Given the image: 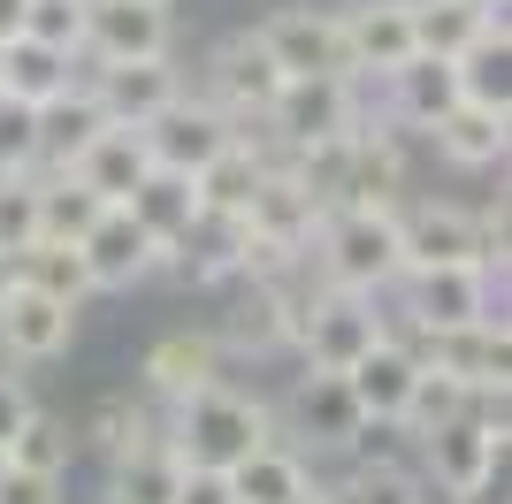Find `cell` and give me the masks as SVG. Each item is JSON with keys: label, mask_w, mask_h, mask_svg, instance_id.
<instances>
[{"label": "cell", "mask_w": 512, "mask_h": 504, "mask_svg": "<svg viewBox=\"0 0 512 504\" xmlns=\"http://www.w3.org/2000/svg\"><path fill=\"white\" fill-rule=\"evenodd\" d=\"M306 260L321 268V283H337V291H367L383 298L406 268V252H398V207H329L321 214L314 245Z\"/></svg>", "instance_id": "obj_1"}, {"label": "cell", "mask_w": 512, "mask_h": 504, "mask_svg": "<svg viewBox=\"0 0 512 504\" xmlns=\"http://www.w3.org/2000/svg\"><path fill=\"white\" fill-rule=\"evenodd\" d=\"M276 436V413L260 398H237L230 382H207V390H192V398H176V459L184 466H222L230 474L237 459H253L260 443Z\"/></svg>", "instance_id": "obj_2"}, {"label": "cell", "mask_w": 512, "mask_h": 504, "mask_svg": "<svg viewBox=\"0 0 512 504\" xmlns=\"http://www.w3.org/2000/svg\"><path fill=\"white\" fill-rule=\"evenodd\" d=\"M253 130V123H245ZM360 130V100H352V77H283V92L260 115V138L276 153L291 146H321V138H352Z\"/></svg>", "instance_id": "obj_3"}, {"label": "cell", "mask_w": 512, "mask_h": 504, "mask_svg": "<svg viewBox=\"0 0 512 504\" xmlns=\"http://www.w3.org/2000/svg\"><path fill=\"white\" fill-rule=\"evenodd\" d=\"M375 336H390V329H383V314H375V298H367V291L314 283V291H306V306H299V336H291V344L306 352V367L344 375V367H352Z\"/></svg>", "instance_id": "obj_4"}, {"label": "cell", "mask_w": 512, "mask_h": 504, "mask_svg": "<svg viewBox=\"0 0 512 504\" xmlns=\"http://www.w3.org/2000/svg\"><path fill=\"white\" fill-rule=\"evenodd\" d=\"M367 428L360 398H352V382L329 375V367H306L299 390H291V405H283V436H291V451H352Z\"/></svg>", "instance_id": "obj_5"}, {"label": "cell", "mask_w": 512, "mask_h": 504, "mask_svg": "<svg viewBox=\"0 0 512 504\" xmlns=\"http://www.w3.org/2000/svg\"><path fill=\"white\" fill-rule=\"evenodd\" d=\"M253 39L268 46V62H276L283 77H352L337 8H276Z\"/></svg>", "instance_id": "obj_6"}, {"label": "cell", "mask_w": 512, "mask_h": 504, "mask_svg": "<svg viewBox=\"0 0 512 504\" xmlns=\"http://www.w3.org/2000/svg\"><path fill=\"white\" fill-rule=\"evenodd\" d=\"M138 138H146L153 168H176V176H199V168L214 161V153L237 138V123L222 115L214 100H192V92H176L153 123H138Z\"/></svg>", "instance_id": "obj_7"}, {"label": "cell", "mask_w": 512, "mask_h": 504, "mask_svg": "<svg viewBox=\"0 0 512 504\" xmlns=\"http://www.w3.org/2000/svg\"><path fill=\"white\" fill-rule=\"evenodd\" d=\"M77 260H85L92 291H130V283H146V275L161 268V237H153L130 207H100L92 230L77 237Z\"/></svg>", "instance_id": "obj_8"}, {"label": "cell", "mask_w": 512, "mask_h": 504, "mask_svg": "<svg viewBox=\"0 0 512 504\" xmlns=\"http://www.w3.org/2000/svg\"><path fill=\"white\" fill-rule=\"evenodd\" d=\"M406 321L413 336H444L467 321H490V268H406Z\"/></svg>", "instance_id": "obj_9"}, {"label": "cell", "mask_w": 512, "mask_h": 504, "mask_svg": "<svg viewBox=\"0 0 512 504\" xmlns=\"http://www.w3.org/2000/svg\"><path fill=\"white\" fill-rule=\"evenodd\" d=\"M421 459H428V474H436L444 497H474V489L497 482V466H505V436L482 428L474 405H467L459 420H444V428H428V436H421Z\"/></svg>", "instance_id": "obj_10"}, {"label": "cell", "mask_w": 512, "mask_h": 504, "mask_svg": "<svg viewBox=\"0 0 512 504\" xmlns=\"http://www.w3.org/2000/svg\"><path fill=\"white\" fill-rule=\"evenodd\" d=\"M321 230V207H314V191L291 176L283 161H268V176H260V191L245 199V237L268 252H283V260H306V245H314Z\"/></svg>", "instance_id": "obj_11"}, {"label": "cell", "mask_w": 512, "mask_h": 504, "mask_svg": "<svg viewBox=\"0 0 512 504\" xmlns=\"http://www.w3.org/2000/svg\"><path fill=\"white\" fill-rule=\"evenodd\" d=\"M398 252H406V268H490V260H482L474 214L444 207V199H421V207L398 214ZM406 268H398V275H406Z\"/></svg>", "instance_id": "obj_12"}, {"label": "cell", "mask_w": 512, "mask_h": 504, "mask_svg": "<svg viewBox=\"0 0 512 504\" xmlns=\"http://www.w3.org/2000/svg\"><path fill=\"white\" fill-rule=\"evenodd\" d=\"M169 8L161 0H92L85 8V54L92 62H146V54H169Z\"/></svg>", "instance_id": "obj_13"}, {"label": "cell", "mask_w": 512, "mask_h": 504, "mask_svg": "<svg viewBox=\"0 0 512 504\" xmlns=\"http://www.w3.org/2000/svg\"><path fill=\"white\" fill-rule=\"evenodd\" d=\"M207 77H214V107H222V115H230L237 130H245V123H260V115H268V100L283 92V69L268 62V46H260L253 31H237V39H222V46H214Z\"/></svg>", "instance_id": "obj_14"}, {"label": "cell", "mask_w": 512, "mask_h": 504, "mask_svg": "<svg viewBox=\"0 0 512 504\" xmlns=\"http://www.w3.org/2000/svg\"><path fill=\"white\" fill-rule=\"evenodd\" d=\"M69 336H77V306H62V298L31 291L23 275H8V291H0V352L8 359H62Z\"/></svg>", "instance_id": "obj_15"}, {"label": "cell", "mask_w": 512, "mask_h": 504, "mask_svg": "<svg viewBox=\"0 0 512 504\" xmlns=\"http://www.w3.org/2000/svg\"><path fill=\"white\" fill-rule=\"evenodd\" d=\"M184 92V77L169 69V54H146V62H92V100H100L107 123H153L161 107Z\"/></svg>", "instance_id": "obj_16"}, {"label": "cell", "mask_w": 512, "mask_h": 504, "mask_svg": "<svg viewBox=\"0 0 512 504\" xmlns=\"http://www.w3.org/2000/svg\"><path fill=\"white\" fill-rule=\"evenodd\" d=\"M337 23H344L352 77H390L413 54V0H352Z\"/></svg>", "instance_id": "obj_17"}, {"label": "cell", "mask_w": 512, "mask_h": 504, "mask_svg": "<svg viewBox=\"0 0 512 504\" xmlns=\"http://www.w3.org/2000/svg\"><path fill=\"white\" fill-rule=\"evenodd\" d=\"M413 375H421V352H413V344H398V336H375V344L344 367L352 398H360V413L375 420V428H398V420H406Z\"/></svg>", "instance_id": "obj_18"}, {"label": "cell", "mask_w": 512, "mask_h": 504, "mask_svg": "<svg viewBox=\"0 0 512 504\" xmlns=\"http://www.w3.org/2000/svg\"><path fill=\"white\" fill-rule=\"evenodd\" d=\"M237 252H245V222H237V214L199 207L192 222L161 245V268H176L184 283H230V275H237Z\"/></svg>", "instance_id": "obj_19"}, {"label": "cell", "mask_w": 512, "mask_h": 504, "mask_svg": "<svg viewBox=\"0 0 512 504\" xmlns=\"http://www.w3.org/2000/svg\"><path fill=\"white\" fill-rule=\"evenodd\" d=\"M413 352L428 359V367H444V375H459L467 390H482V382H505L512 367V344H505V321H467V329H444V336H421Z\"/></svg>", "instance_id": "obj_20"}, {"label": "cell", "mask_w": 512, "mask_h": 504, "mask_svg": "<svg viewBox=\"0 0 512 504\" xmlns=\"http://www.w3.org/2000/svg\"><path fill=\"white\" fill-rule=\"evenodd\" d=\"M138 375H146V390L161 405H176V398H192V390H207V382H222V344L207 329H176L146 352Z\"/></svg>", "instance_id": "obj_21"}, {"label": "cell", "mask_w": 512, "mask_h": 504, "mask_svg": "<svg viewBox=\"0 0 512 504\" xmlns=\"http://www.w3.org/2000/svg\"><path fill=\"white\" fill-rule=\"evenodd\" d=\"M230 283H245V291L230 298V321H222L214 344H230V352H276V344H291V298H283L276 275H230Z\"/></svg>", "instance_id": "obj_22"}, {"label": "cell", "mask_w": 512, "mask_h": 504, "mask_svg": "<svg viewBox=\"0 0 512 504\" xmlns=\"http://www.w3.org/2000/svg\"><path fill=\"white\" fill-rule=\"evenodd\" d=\"M31 123H39V168H69L107 130V115H100V100H92V84L69 77L46 107H31Z\"/></svg>", "instance_id": "obj_23"}, {"label": "cell", "mask_w": 512, "mask_h": 504, "mask_svg": "<svg viewBox=\"0 0 512 504\" xmlns=\"http://www.w3.org/2000/svg\"><path fill=\"white\" fill-rule=\"evenodd\" d=\"M146 168H153L146 138H138V130H130V123H107L100 138H92V146L77 153V161H69V176H85V184L100 191L107 207H123L130 191L146 184Z\"/></svg>", "instance_id": "obj_24"}, {"label": "cell", "mask_w": 512, "mask_h": 504, "mask_svg": "<svg viewBox=\"0 0 512 504\" xmlns=\"http://www.w3.org/2000/svg\"><path fill=\"white\" fill-rule=\"evenodd\" d=\"M512 107H474V100H459V107H444L436 123H428V138H436V153H444L451 168H497L505 161V138H512Z\"/></svg>", "instance_id": "obj_25"}, {"label": "cell", "mask_w": 512, "mask_h": 504, "mask_svg": "<svg viewBox=\"0 0 512 504\" xmlns=\"http://www.w3.org/2000/svg\"><path fill=\"white\" fill-rule=\"evenodd\" d=\"M306 489H314V466H306V451H291L283 436H268L253 459L230 466V497L237 504H299Z\"/></svg>", "instance_id": "obj_26"}, {"label": "cell", "mask_w": 512, "mask_h": 504, "mask_svg": "<svg viewBox=\"0 0 512 504\" xmlns=\"http://www.w3.org/2000/svg\"><path fill=\"white\" fill-rule=\"evenodd\" d=\"M383 84L398 100V123H413V130H428L444 107H459V62H444V54H406Z\"/></svg>", "instance_id": "obj_27"}, {"label": "cell", "mask_w": 512, "mask_h": 504, "mask_svg": "<svg viewBox=\"0 0 512 504\" xmlns=\"http://www.w3.org/2000/svg\"><path fill=\"white\" fill-rule=\"evenodd\" d=\"M398 191H406V161H398V146L375 138V130H352L337 207H398Z\"/></svg>", "instance_id": "obj_28"}, {"label": "cell", "mask_w": 512, "mask_h": 504, "mask_svg": "<svg viewBox=\"0 0 512 504\" xmlns=\"http://www.w3.org/2000/svg\"><path fill=\"white\" fill-rule=\"evenodd\" d=\"M505 8H474V0H413V54H444L459 62L482 31H497Z\"/></svg>", "instance_id": "obj_29"}, {"label": "cell", "mask_w": 512, "mask_h": 504, "mask_svg": "<svg viewBox=\"0 0 512 504\" xmlns=\"http://www.w3.org/2000/svg\"><path fill=\"white\" fill-rule=\"evenodd\" d=\"M176 474H184L176 443L169 436H146L138 451L107 459V504H169L176 497Z\"/></svg>", "instance_id": "obj_30"}, {"label": "cell", "mask_w": 512, "mask_h": 504, "mask_svg": "<svg viewBox=\"0 0 512 504\" xmlns=\"http://www.w3.org/2000/svg\"><path fill=\"white\" fill-rule=\"evenodd\" d=\"M69 84V54H54V46H39V39H0V92L16 107H46L54 92Z\"/></svg>", "instance_id": "obj_31"}, {"label": "cell", "mask_w": 512, "mask_h": 504, "mask_svg": "<svg viewBox=\"0 0 512 504\" xmlns=\"http://www.w3.org/2000/svg\"><path fill=\"white\" fill-rule=\"evenodd\" d=\"M329 504H428V497H421V474H413L406 459L352 451V466H344V482L329 489Z\"/></svg>", "instance_id": "obj_32"}, {"label": "cell", "mask_w": 512, "mask_h": 504, "mask_svg": "<svg viewBox=\"0 0 512 504\" xmlns=\"http://www.w3.org/2000/svg\"><path fill=\"white\" fill-rule=\"evenodd\" d=\"M31 191H39V237H54V245H77V237L92 230V214L107 207L100 191H92L85 176H69V168L31 176Z\"/></svg>", "instance_id": "obj_33"}, {"label": "cell", "mask_w": 512, "mask_h": 504, "mask_svg": "<svg viewBox=\"0 0 512 504\" xmlns=\"http://www.w3.org/2000/svg\"><path fill=\"white\" fill-rule=\"evenodd\" d=\"M123 207L138 214V222H146V230L161 237V245H169V237H176V230H184V222L199 214V191H192V176H176V168H146V184L130 191Z\"/></svg>", "instance_id": "obj_34"}, {"label": "cell", "mask_w": 512, "mask_h": 504, "mask_svg": "<svg viewBox=\"0 0 512 504\" xmlns=\"http://www.w3.org/2000/svg\"><path fill=\"white\" fill-rule=\"evenodd\" d=\"M16 275L31 291L62 298V306H85L92 298V275H85V260H77V245H54V237H39V245L16 252Z\"/></svg>", "instance_id": "obj_35"}, {"label": "cell", "mask_w": 512, "mask_h": 504, "mask_svg": "<svg viewBox=\"0 0 512 504\" xmlns=\"http://www.w3.org/2000/svg\"><path fill=\"white\" fill-rule=\"evenodd\" d=\"M474 405V390L459 375H444V367H428L421 359V375H413V398H406V420H398V428H406L413 443L428 436V428H444V420H459Z\"/></svg>", "instance_id": "obj_36"}, {"label": "cell", "mask_w": 512, "mask_h": 504, "mask_svg": "<svg viewBox=\"0 0 512 504\" xmlns=\"http://www.w3.org/2000/svg\"><path fill=\"white\" fill-rule=\"evenodd\" d=\"M8 459H16V466H39V474H69V459H77V428L31 405L23 428L8 436Z\"/></svg>", "instance_id": "obj_37"}, {"label": "cell", "mask_w": 512, "mask_h": 504, "mask_svg": "<svg viewBox=\"0 0 512 504\" xmlns=\"http://www.w3.org/2000/svg\"><path fill=\"white\" fill-rule=\"evenodd\" d=\"M459 100L505 107V23H497V31H482V39L459 54Z\"/></svg>", "instance_id": "obj_38"}, {"label": "cell", "mask_w": 512, "mask_h": 504, "mask_svg": "<svg viewBox=\"0 0 512 504\" xmlns=\"http://www.w3.org/2000/svg\"><path fill=\"white\" fill-rule=\"evenodd\" d=\"M85 8L92 0H31L23 8V39H39V46H54V54H85Z\"/></svg>", "instance_id": "obj_39"}, {"label": "cell", "mask_w": 512, "mask_h": 504, "mask_svg": "<svg viewBox=\"0 0 512 504\" xmlns=\"http://www.w3.org/2000/svg\"><path fill=\"white\" fill-rule=\"evenodd\" d=\"M77 436H92L107 459H123V451H138V443L153 436V420H146V405H130V398H100V405H92V420L77 428Z\"/></svg>", "instance_id": "obj_40"}, {"label": "cell", "mask_w": 512, "mask_h": 504, "mask_svg": "<svg viewBox=\"0 0 512 504\" xmlns=\"http://www.w3.org/2000/svg\"><path fill=\"white\" fill-rule=\"evenodd\" d=\"M23 245H39V191H31V168L0 184V260H16Z\"/></svg>", "instance_id": "obj_41"}, {"label": "cell", "mask_w": 512, "mask_h": 504, "mask_svg": "<svg viewBox=\"0 0 512 504\" xmlns=\"http://www.w3.org/2000/svg\"><path fill=\"white\" fill-rule=\"evenodd\" d=\"M0 168H39V123L8 92H0Z\"/></svg>", "instance_id": "obj_42"}, {"label": "cell", "mask_w": 512, "mask_h": 504, "mask_svg": "<svg viewBox=\"0 0 512 504\" xmlns=\"http://www.w3.org/2000/svg\"><path fill=\"white\" fill-rule=\"evenodd\" d=\"M0 504H62V474H39V466L0 459Z\"/></svg>", "instance_id": "obj_43"}, {"label": "cell", "mask_w": 512, "mask_h": 504, "mask_svg": "<svg viewBox=\"0 0 512 504\" xmlns=\"http://www.w3.org/2000/svg\"><path fill=\"white\" fill-rule=\"evenodd\" d=\"M169 504H237V497H230V474H222V466H184Z\"/></svg>", "instance_id": "obj_44"}, {"label": "cell", "mask_w": 512, "mask_h": 504, "mask_svg": "<svg viewBox=\"0 0 512 504\" xmlns=\"http://www.w3.org/2000/svg\"><path fill=\"white\" fill-rule=\"evenodd\" d=\"M23 413H31V398H23L16 375H0V451H8V436L23 428Z\"/></svg>", "instance_id": "obj_45"}, {"label": "cell", "mask_w": 512, "mask_h": 504, "mask_svg": "<svg viewBox=\"0 0 512 504\" xmlns=\"http://www.w3.org/2000/svg\"><path fill=\"white\" fill-rule=\"evenodd\" d=\"M23 8H31V0H0V39H16V31H23Z\"/></svg>", "instance_id": "obj_46"}, {"label": "cell", "mask_w": 512, "mask_h": 504, "mask_svg": "<svg viewBox=\"0 0 512 504\" xmlns=\"http://www.w3.org/2000/svg\"><path fill=\"white\" fill-rule=\"evenodd\" d=\"M299 504H329V489H306V497H299Z\"/></svg>", "instance_id": "obj_47"}, {"label": "cell", "mask_w": 512, "mask_h": 504, "mask_svg": "<svg viewBox=\"0 0 512 504\" xmlns=\"http://www.w3.org/2000/svg\"><path fill=\"white\" fill-rule=\"evenodd\" d=\"M8 275H16V260H0V291H8Z\"/></svg>", "instance_id": "obj_48"}, {"label": "cell", "mask_w": 512, "mask_h": 504, "mask_svg": "<svg viewBox=\"0 0 512 504\" xmlns=\"http://www.w3.org/2000/svg\"><path fill=\"white\" fill-rule=\"evenodd\" d=\"M8 176H23V168H0V184H8Z\"/></svg>", "instance_id": "obj_49"}, {"label": "cell", "mask_w": 512, "mask_h": 504, "mask_svg": "<svg viewBox=\"0 0 512 504\" xmlns=\"http://www.w3.org/2000/svg\"><path fill=\"white\" fill-rule=\"evenodd\" d=\"M474 8H505V0H474Z\"/></svg>", "instance_id": "obj_50"}, {"label": "cell", "mask_w": 512, "mask_h": 504, "mask_svg": "<svg viewBox=\"0 0 512 504\" xmlns=\"http://www.w3.org/2000/svg\"><path fill=\"white\" fill-rule=\"evenodd\" d=\"M0 459H8V451H0Z\"/></svg>", "instance_id": "obj_51"}, {"label": "cell", "mask_w": 512, "mask_h": 504, "mask_svg": "<svg viewBox=\"0 0 512 504\" xmlns=\"http://www.w3.org/2000/svg\"><path fill=\"white\" fill-rule=\"evenodd\" d=\"M161 8H169V0H161Z\"/></svg>", "instance_id": "obj_52"}]
</instances>
